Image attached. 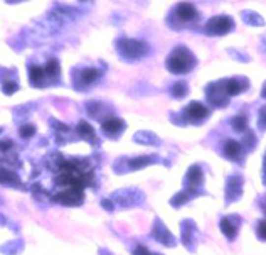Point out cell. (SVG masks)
<instances>
[{
    "mask_svg": "<svg viewBox=\"0 0 266 255\" xmlns=\"http://www.w3.org/2000/svg\"><path fill=\"white\" fill-rule=\"evenodd\" d=\"M101 205H103V208L108 210V211H113V210H115V208H113V203H111L110 200H103Z\"/></svg>",
    "mask_w": 266,
    "mask_h": 255,
    "instance_id": "cell-32",
    "label": "cell"
},
{
    "mask_svg": "<svg viewBox=\"0 0 266 255\" xmlns=\"http://www.w3.org/2000/svg\"><path fill=\"white\" fill-rule=\"evenodd\" d=\"M176 17L178 19L180 22H192V21H197L199 19V12H197L196 7L192 3H187V2H182L178 3L174 10Z\"/></svg>",
    "mask_w": 266,
    "mask_h": 255,
    "instance_id": "cell-11",
    "label": "cell"
},
{
    "mask_svg": "<svg viewBox=\"0 0 266 255\" xmlns=\"http://www.w3.org/2000/svg\"><path fill=\"white\" fill-rule=\"evenodd\" d=\"M133 141L138 142V144H145V146H158V144H160V139H158L155 134L145 132V130L135 134Z\"/></svg>",
    "mask_w": 266,
    "mask_h": 255,
    "instance_id": "cell-17",
    "label": "cell"
},
{
    "mask_svg": "<svg viewBox=\"0 0 266 255\" xmlns=\"http://www.w3.org/2000/svg\"><path fill=\"white\" fill-rule=\"evenodd\" d=\"M165 65L170 73L184 74V73H189V71L197 65V59L196 56L190 53V49H187L185 46H177L176 49L169 54Z\"/></svg>",
    "mask_w": 266,
    "mask_h": 255,
    "instance_id": "cell-1",
    "label": "cell"
},
{
    "mask_svg": "<svg viewBox=\"0 0 266 255\" xmlns=\"http://www.w3.org/2000/svg\"><path fill=\"white\" fill-rule=\"evenodd\" d=\"M224 155L231 161H239V157L243 155V146L236 141H226L224 144Z\"/></svg>",
    "mask_w": 266,
    "mask_h": 255,
    "instance_id": "cell-16",
    "label": "cell"
},
{
    "mask_svg": "<svg viewBox=\"0 0 266 255\" xmlns=\"http://www.w3.org/2000/svg\"><path fill=\"white\" fill-rule=\"evenodd\" d=\"M184 111H185V118L190 122H202L209 117V109L199 102H190Z\"/></svg>",
    "mask_w": 266,
    "mask_h": 255,
    "instance_id": "cell-10",
    "label": "cell"
},
{
    "mask_svg": "<svg viewBox=\"0 0 266 255\" xmlns=\"http://www.w3.org/2000/svg\"><path fill=\"white\" fill-rule=\"evenodd\" d=\"M133 255H152L147 250V247H144V245H138L137 249L133 250Z\"/></svg>",
    "mask_w": 266,
    "mask_h": 255,
    "instance_id": "cell-31",
    "label": "cell"
},
{
    "mask_svg": "<svg viewBox=\"0 0 266 255\" xmlns=\"http://www.w3.org/2000/svg\"><path fill=\"white\" fill-rule=\"evenodd\" d=\"M261 97H263V98H266V81H265L263 88H261Z\"/></svg>",
    "mask_w": 266,
    "mask_h": 255,
    "instance_id": "cell-35",
    "label": "cell"
},
{
    "mask_svg": "<svg viewBox=\"0 0 266 255\" xmlns=\"http://www.w3.org/2000/svg\"><path fill=\"white\" fill-rule=\"evenodd\" d=\"M78 132L79 135H83V137H86L88 141H94V130H93V127L89 125V123H86V122H79L78 123Z\"/></svg>",
    "mask_w": 266,
    "mask_h": 255,
    "instance_id": "cell-25",
    "label": "cell"
},
{
    "mask_svg": "<svg viewBox=\"0 0 266 255\" xmlns=\"http://www.w3.org/2000/svg\"><path fill=\"white\" fill-rule=\"evenodd\" d=\"M222 233L229 238V240H234L237 235V230L241 226V217L239 215H229V217H224L219 223Z\"/></svg>",
    "mask_w": 266,
    "mask_h": 255,
    "instance_id": "cell-9",
    "label": "cell"
},
{
    "mask_svg": "<svg viewBox=\"0 0 266 255\" xmlns=\"http://www.w3.org/2000/svg\"><path fill=\"white\" fill-rule=\"evenodd\" d=\"M103 132L106 135H110V137H117L118 134H121L123 130H125V122L121 120V118H117V117H110L106 118V120H103Z\"/></svg>",
    "mask_w": 266,
    "mask_h": 255,
    "instance_id": "cell-14",
    "label": "cell"
},
{
    "mask_svg": "<svg viewBox=\"0 0 266 255\" xmlns=\"http://www.w3.org/2000/svg\"><path fill=\"white\" fill-rule=\"evenodd\" d=\"M243 178L239 174L229 176L228 182H226V203H234L243 196Z\"/></svg>",
    "mask_w": 266,
    "mask_h": 255,
    "instance_id": "cell-5",
    "label": "cell"
},
{
    "mask_svg": "<svg viewBox=\"0 0 266 255\" xmlns=\"http://www.w3.org/2000/svg\"><path fill=\"white\" fill-rule=\"evenodd\" d=\"M59 71H61V68H59V61L58 59H51V61H47V65L44 66V73L47 78H58L59 76Z\"/></svg>",
    "mask_w": 266,
    "mask_h": 255,
    "instance_id": "cell-22",
    "label": "cell"
},
{
    "mask_svg": "<svg viewBox=\"0 0 266 255\" xmlns=\"http://www.w3.org/2000/svg\"><path fill=\"white\" fill-rule=\"evenodd\" d=\"M194 194H190L187 189L185 191H180V193H177L176 196L170 200V203H172V206H176V208H178V206H182L184 203H187L190 198H192Z\"/></svg>",
    "mask_w": 266,
    "mask_h": 255,
    "instance_id": "cell-24",
    "label": "cell"
},
{
    "mask_svg": "<svg viewBox=\"0 0 266 255\" xmlns=\"http://www.w3.org/2000/svg\"><path fill=\"white\" fill-rule=\"evenodd\" d=\"M0 132H2V130H0Z\"/></svg>",
    "mask_w": 266,
    "mask_h": 255,
    "instance_id": "cell-37",
    "label": "cell"
},
{
    "mask_svg": "<svg viewBox=\"0 0 266 255\" xmlns=\"http://www.w3.org/2000/svg\"><path fill=\"white\" fill-rule=\"evenodd\" d=\"M79 78H81V83L91 85V83H94L100 78V71L94 70V68H86V70H83L81 73H79Z\"/></svg>",
    "mask_w": 266,
    "mask_h": 255,
    "instance_id": "cell-21",
    "label": "cell"
},
{
    "mask_svg": "<svg viewBox=\"0 0 266 255\" xmlns=\"http://www.w3.org/2000/svg\"><path fill=\"white\" fill-rule=\"evenodd\" d=\"M202 182H204V173H202V169L199 166H190L187 174H185V184H187V191L190 194H199L197 191L202 186Z\"/></svg>",
    "mask_w": 266,
    "mask_h": 255,
    "instance_id": "cell-6",
    "label": "cell"
},
{
    "mask_svg": "<svg viewBox=\"0 0 266 255\" xmlns=\"http://www.w3.org/2000/svg\"><path fill=\"white\" fill-rule=\"evenodd\" d=\"M115 198L120 203V206H133V205H138V203L144 201V194L142 191H137V189H125V191H117L115 193Z\"/></svg>",
    "mask_w": 266,
    "mask_h": 255,
    "instance_id": "cell-8",
    "label": "cell"
},
{
    "mask_svg": "<svg viewBox=\"0 0 266 255\" xmlns=\"http://www.w3.org/2000/svg\"><path fill=\"white\" fill-rule=\"evenodd\" d=\"M265 206H266V205H265Z\"/></svg>",
    "mask_w": 266,
    "mask_h": 255,
    "instance_id": "cell-38",
    "label": "cell"
},
{
    "mask_svg": "<svg viewBox=\"0 0 266 255\" xmlns=\"http://www.w3.org/2000/svg\"><path fill=\"white\" fill-rule=\"evenodd\" d=\"M222 90H224L226 97H236V95L243 93L244 90H248L249 81L243 76H234V78H228V79H221Z\"/></svg>",
    "mask_w": 266,
    "mask_h": 255,
    "instance_id": "cell-4",
    "label": "cell"
},
{
    "mask_svg": "<svg viewBox=\"0 0 266 255\" xmlns=\"http://www.w3.org/2000/svg\"><path fill=\"white\" fill-rule=\"evenodd\" d=\"M117 49L125 61H138L150 53L148 44L137 39H120L117 42Z\"/></svg>",
    "mask_w": 266,
    "mask_h": 255,
    "instance_id": "cell-2",
    "label": "cell"
},
{
    "mask_svg": "<svg viewBox=\"0 0 266 255\" xmlns=\"http://www.w3.org/2000/svg\"><path fill=\"white\" fill-rule=\"evenodd\" d=\"M189 93V86L185 81H178L172 86V97L176 98H184Z\"/></svg>",
    "mask_w": 266,
    "mask_h": 255,
    "instance_id": "cell-26",
    "label": "cell"
},
{
    "mask_svg": "<svg viewBox=\"0 0 266 255\" xmlns=\"http://www.w3.org/2000/svg\"><path fill=\"white\" fill-rule=\"evenodd\" d=\"M182 230V242H184L185 247H189L190 250H194V245H196V240L194 238L197 237V226L192 220H184L180 225Z\"/></svg>",
    "mask_w": 266,
    "mask_h": 255,
    "instance_id": "cell-12",
    "label": "cell"
},
{
    "mask_svg": "<svg viewBox=\"0 0 266 255\" xmlns=\"http://www.w3.org/2000/svg\"><path fill=\"white\" fill-rule=\"evenodd\" d=\"M0 184H12V186H21V179L17 174H14L12 171L0 167Z\"/></svg>",
    "mask_w": 266,
    "mask_h": 255,
    "instance_id": "cell-18",
    "label": "cell"
},
{
    "mask_svg": "<svg viewBox=\"0 0 266 255\" xmlns=\"http://www.w3.org/2000/svg\"><path fill=\"white\" fill-rule=\"evenodd\" d=\"M54 200L61 205H66V206H74V205H81L83 203V193L81 191H61L54 196Z\"/></svg>",
    "mask_w": 266,
    "mask_h": 255,
    "instance_id": "cell-13",
    "label": "cell"
},
{
    "mask_svg": "<svg viewBox=\"0 0 266 255\" xmlns=\"http://www.w3.org/2000/svg\"><path fill=\"white\" fill-rule=\"evenodd\" d=\"M17 90H19L17 81H3V85H2V91H3V93H5V95H14Z\"/></svg>",
    "mask_w": 266,
    "mask_h": 255,
    "instance_id": "cell-27",
    "label": "cell"
},
{
    "mask_svg": "<svg viewBox=\"0 0 266 255\" xmlns=\"http://www.w3.org/2000/svg\"><path fill=\"white\" fill-rule=\"evenodd\" d=\"M231 125L236 132H244V130L248 129V118H246L244 113H239L231 120Z\"/></svg>",
    "mask_w": 266,
    "mask_h": 255,
    "instance_id": "cell-23",
    "label": "cell"
},
{
    "mask_svg": "<svg viewBox=\"0 0 266 255\" xmlns=\"http://www.w3.org/2000/svg\"><path fill=\"white\" fill-rule=\"evenodd\" d=\"M35 134V129L32 125H24L21 127V137L22 139H30Z\"/></svg>",
    "mask_w": 266,
    "mask_h": 255,
    "instance_id": "cell-29",
    "label": "cell"
},
{
    "mask_svg": "<svg viewBox=\"0 0 266 255\" xmlns=\"http://www.w3.org/2000/svg\"><path fill=\"white\" fill-rule=\"evenodd\" d=\"M234 29V21L229 15H216L211 17L204 26V33L207 36H226Z\"/></svg>",
    "mask_w": 266,
    "mask_h": 255,
    "instance_id": "cell-3",
    "label": "cell"
},
{
    "mask_svg": "<svg viewBox=\"0 0 266 255\" xmlns=\"http://www.w3.org/2000/svg\"><path fill=\"white\" fill-rule=\"evenodd\" d=\"M44 78H46V73H44V68H42V66L32 65L29 68V79H30V83H32L34 86L41 85V83L44 81Z\"/></svg>",
    "mask_w": 266,
    "mask_h": 255,
    "instance_id": "cell-19",
    "label": "cell"
},
{
    "mask_svg": "<svg viewBox=\"0 0 266 255\" xmlns=\"http://www.w3.org/2000/svg\"><path fill=\"white\" fill-rule=\"evenodd\" d=\"M160 159L157 155H140V157H135L128 161V169L130 171H137V169H144V167L153 164V162H158Z\"/></svg>",
    "mask_w": 266,
    "mask_h": 255,
    "instance_id": "cell-15",
    "label": "cell"
},
{
    "mask_svg": "<svg viewBox=\"0 0 266 255\" xmlns=\"http://www.w3.org/2000/svg\"><path fill=\"white\" fill-rule=\"evenodd\" d=\"M152 237L155 238L157 242H160L162 245H165V247H174V245H176V238H174V235L170 233V230L167 228V226L160 220H158V218L155 220V223H153Z\"/></svg>",
    "mask_w": 266,
    "mask_h": 255,
    "instance_id": "cell-7",
    "label": "cell"
},
{
    "mask_svg": "<svg viewBox=\"0 0 266 255\" xmlns=\"http://www.w3.org/2000/svg\"><path fill=\"white\" fill-rule=\"evenodd\" d=\"M241 15H243V21H244L246 24H249V26H256V27L265 26V19L261 17L260 14H256V12H253V10H243V12H241Z\"/></svg>",
    "mask_w": 266,
    "mask_h": 255,
    "instance_id": "cell-20",
    "label": "cell"
},
{
    "mask_svg": "<svg viewBox=\"0 0 266 255\" xmlns=\"http://www.w3.org/2000/svg\"><path fill=\"white\" fill-rule=\"evenodd\" d=\"M258 127L261 130H266V107L260 110V118H258Z\"/></svg>",
    "mask_w": 266,
    "mask_h": 255,
    "instance_id": "cell-30",
    "label": "cell"
},
{
    "mask_svg": "<svg viewBox=\"0 0 266 255\" xmlns=\"http://www.w3.org/2000/svg\"><path fill=\"white\" fill-rule=\"evenodd\" d=\"M155 255H160V254H155Z\"/></svg>",
    "mask_w": 266,
    "mask_h": 255,
    "instance_id": "cell-36",
    "label": "cell"
},
{
    "mask_svg": "<svg viewBox=\"0 0 266 255\" xmlns=\"http://www.w3.org/2000/svg\"><path fill=\"white\" fill-rule=\"evenodd\" d=\"M12 146V142H0V149L3 150V152H7V149Z\"/></svg>",
    "mask_w": 266,
    "mask_h": 255,
    "instance_id": "cell-33",
    "label": "cell"
},
{
    "mask_svg": "<svg viewBox=\"0 0 266 255\" xmlns=\"http://www.w3.org/2000/svg\"><path fill=\"white\" fill-rule=\"evenodd\" d=\"M263 182L266 184V154H265V161H263Z\"/></svg>",
    "mask_w": 266,
    "mask_h": 255,
    "instance_id": "cell-34",
    "label": "cell"
},
{
    "mask_svg": "<svg viewBox=\"0 0 266 255\" xmlns=\"http://www.w3.org/2000/svg\"><path fill=\"white\" fill-rule=\"evenodd\" d=\"M256 235H258V238H260V240H265V242H266V220L258 223Z\"/></svg>",
    "mask_w": 266,
    "mask_h": 255,
    "instance_id": "cell-28",
    "label": "cell"
}]
</instances>
